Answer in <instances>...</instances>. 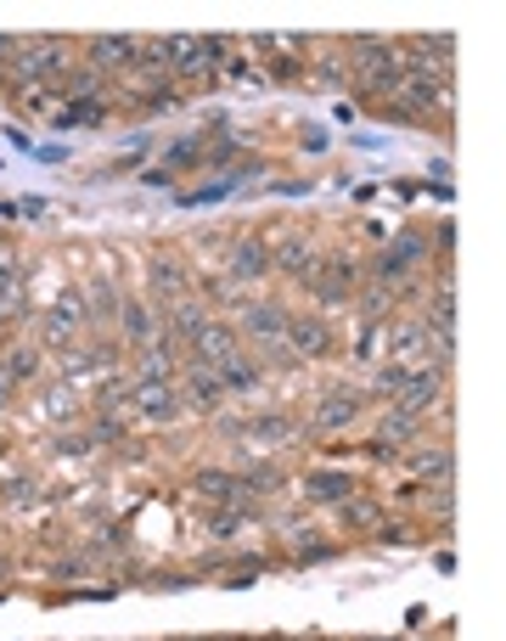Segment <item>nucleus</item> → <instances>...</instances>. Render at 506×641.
I'll use <instances>...</instances> for the list:
<instances>
[{
	"mask_svg": "<svg viewBox=\"0 0 506 641\" xmlns=\"http://www.w3.org/2000/svg\"><path fill=\"white\" fill-rule=\"evenodd\" d=\"M315 79H321V84H344L350 73H344V62H332V68H315Z\"/></svg>",
	"mask_w": 506,
	"mask_h": 641,
	"instance_id": "f704fd0d",
	"label": "nucleus"
},
{
	"mask_svg": "<svg viewBox=\"0 0 506 641\" xmlns=\"http://www.w3.org/2000/svg\"><path fill=\"white\" fill-rule=\"evenodd\" d=\"M113 327L124 332V343H130V349H152V343L163 338V321H158V310H152L146 299H124Z\"/></svg>",
	"mask_w": 506,
	"mask_h": 641,
	"instance_id": "4468645a",
	"label": "nucleus"
},
{
	"mask_svg": "<svg viewBox=\"0 0 506 641\" xmlns=\"http://www.w3.org/2000/svg\"><path fill=\"white\" fill-rule=\"evenodd\" d=\"M102 119H108V102H102V97H73V102H62V113H57V130L102 124Z\"/></svg>",
	"mask_w": 506,
	"mask_h": 641,
	"instance_id": "393cba45",
	"label": "nucleus"
},
{
	"mask_svg": "<svg viewBox=\"0 0 506 641\" xmlns=\"http://www.w3.org/2000/svg\"><path fill=\"white\" fill-rule=\"evenodd\" d=\"M186 163H203V141H175L169 147V169H186Z\"/></svg>",
	"mask_w": 506,
	"mask_h": 641,
	"instance_id": "2f4dec72",
	"label": "nucleus"
},
{
	"mask_svg": "<svg viewBox=\"0 0 506 641\" xmlns=\"http://www.w3.org/2000/svg\"><path fill=\"white\" fill-rule=\"evenodd\" d=\"M310 299L321 304V310H344V304H355V293H361V264H355V253H332V259H321L315 270H310Z\"/></svg>",
	"mask_w": 506,
	"mask_h": 641,
	"instance_id": "f03ea898",
	"label": "nucleus"
},
{
	"mask_svg": "<svg viewBox=\"0 0 506 641\" xmlns=\"http://www.w3.org/2000/svg\"><path fill=\"white\" fill-rule=\"evenodd\" d=\"M445 372L451 365H439V360H428V365H405V383L394 389V411H405V417H428L434 405H439V394H445Z\"/></svg>",
	"mask_w": 506,
	"mask_h": 641,
	"instance_id": "7ed1b4c3",
	"label": "nucleus"
},
{
	"mask_svg": "<svg viewBox=\"0 0 506 641\" xmlns=\"http://www.w3.org/2000/svg\"><path fill=\"white\" fill-rule=\"evenodd\" d=\"M192 495H203V501H214V507H247L242 479H236L231 468H203V473H192Z\"/></svg>",
	"mask_w": 506,
	"mask_h": 641,
	"instance_id": "dca6fc26",
	"label": "nucleus"
},
{
	"mask_svg": "<svg viewBox=\"0 0 506 641\" xmlns=\"http://www.w3.org/2000/svg\"><path fill=\"white\" fill-rule=\"evenodd\" d=\"M399 383H405V365H394V360L383 365V372H372V394H377V400H394Z\"/></svg>",
	"mask_w": 506,
	"mask_h": 641,
	"instance_id": "7c9ffc66",
	"label": "nucleus"
},
{
	"mask_svg": "<svg viewBox=\"0 0 506 641\" xmlns=\"http://www.w3.org/2000/svg\"><path fill=\"white\" fill-rule=\"evenodd\" d=\"M236 439H253V444H293L298 428L287 417H253V422H236Z\"/></svg>",
	"mask_w": 506,
	"mask_h": 641,
	"instance_id": "b1692460",
	"label": "nucleus"
},
{
	"mask_svg": "<svg viewBox=\"0 0 506 641\" xmlns=\"http://www.w3.org/2000/svg\"><path fill=\"white\" fill-rule=\"evenodd\" d=\"M0 57H12V62H18V40H0Z\"/></svg>",
	"mask_w": 506,
	"mask_h": 641,
	"instance_id": "4c0bfd02",
	"label": "nucleus"
},
{
	"mask_svg": "<svg viewBox=\"0 0 506 641\" xmlns=\"http://www.w3.org/2000/svg\"><path fill=\"white\" fill-rule=\"evenodd\" d=\"M192 293V270L175 259V253H152V264H146V304H175V299H186Z\"/></svg>",
	"mask_w": 506,
	"mask_h": 641,
	"instance_id": "423d86ee",
	"label": "nucleus"
},
{
	"mask_svg": "<svg viewBox=\"0 0 506 641\" xmlns=\"http://www.w3.org/2000/svg\"><path fill=\"white\" fill-rule=\"evenodd\" d=\"M434 349H439V338L428 332V321H422V316H411V321L394 327V365H428ZM439 365H451V360L439 354Z\"/></svg>",
	"mask_w": 506,
	"mask_h": 641,
	"instance_id": "9b49d317",
	"label": "nucleus"
},
{
	"mask_svg": "<svg viewBox=\"0 0 506 641\" xmlns=\"http://www.w3.org/2000/svg\"><path fill=\"white\" fill-rule=\"evenodd\" d=\"M265 277H271V242H260V237H236L231 253H225V282L253 288V282H265Z\"/></svg>",
	"mask_w": 506,
	"mask_h": 641,
	"instance_id": "6e6552de",
	"label": "nucleus"
},
{
	"mask_svg": "<svg viewBox=\"0 0 506 641\" xmlns=\"http://www.w3.org/2000/svg\"><path fill=\"white\" fill-rule=\"evenodd\" d=\"M236 354H242V332H236L231 321H214V316H209V321L198 327V338L186 343V360H192V365H209V372H220V365L236 360Z\"/></svg>",
	"mask_w": 506,
	"mask_h": 641,
	"instance_id": "20e7f679",
	"label": "nucleus"
},
{
	"mask_svg": "<svg viewBox=\"0 0 506 641\" xmlns=\"http://www.w3.org/2000/svg\"><path fill=\"white\" fill-rule=\"evenodd\" d=\"M236 332H247L253 343H282V338H287V304H276V299L242 304V321H236Z\"/></svg>",
	"mask_w": 506,
	"mask_h": 641,
	"instance_id": "ddd939ff",
	"label": "nucleus"
},
{
	"mask_svg": "<svg viewBox=\"0 0 506 641\" xmlns=\"http://www.w3.org/2000/svg\"><path fill=\"white\" fill-rule=\"evenodd\" d=\"M350 51H355V62L344 68V73H355V84H361V97L366 102H388L394 97V84H399V46L394 40H372V34H361V40H350Z\"/></svg>",
	"mask_w": 506,
	"mask_h": 641,
	"instance_id": "f257e3e1",
	"label": "nucleus"
},
{
	"mask_svg": "<svg viewBox=\"0 0 506 641\" xmlns=\"http://www.w3.org/2000/svg\"><path fill=\"white\" fill-rule=\"evenodd\" d=\"M84 57H91L97 73H124V68H135L141 40H124V34H113V40H91V46H84Z\"/></svg>",
	"mask_w": 506,
	"mask_h": 641,
	"instance_id": "a211bd4d",
	"label": "nucleus"
},
{
	"mask_svg": "<svg viewBox=\"0 0 506 641\" xmlns=\"http://www.w3.org/2000/svg\"><path fill=\"white\" fill-rule=\"evenodd\" d=\"M304 495L310 501H321V507H344L350 495H355V479L350 473H326V468H315V473H304Z\"/></svg>",
	"mask_w": 506,
	"mask_h": 641,
	"instance_id": "6ab92c4d",
	"label": "nucleus"
},
{
	"mask_svg": "<svg viewBox=\"0 0 506 641\" xmlns=\"http://www.w3.org/2000/svg\"><path fill=\"white\" fill-rule=\"evenodd\" d=\"M175 383H181V389H175V394H181V405H192V411H209V405H220V400H225V389H220V378L209 372V365H192V360H186Z\"/></svg>",
	"mask_w": 506,
	"mask_h": 641,
	"instance_id": "2eb2a0df",
	"label": "nucleus"
},
{
	"mask_svg": "<svg viewBox=\"0 0 506 641\" xmlns=\"http://www.w3.org/2000/svg\"><path fill=\"white\" fill-rule=\"evenodd\" d=\"M260 512H247V507H214L209 518H203V529L214 534V540H231V534H242V523H253Z\"/></svg>",
	"mask_w": 506,
	"mask_h": 641,
	"instance_id": "bb28decb",
	"label": "nucleus"
},
{
	"mask_svg": "<svg viewBox=\"0 0 506 641\" xmlns=\"http://www.w3.org/2000/svg\"><path fill=\"white\" fill-rule=\"evenodd\" d=\"M79 574H84V563H79V558H73V563H57V569H51V580H79Z\"/></svg>",
	"mask_w": 506,
	"mask_h": 641,
	"instance_id": "c9c22d12",
	"label": "nucleus"
},
{
	"mask_svg": "<svg viewBox=\"0 0 506 641\" xmlns=\"http://www.w3.org/2000/svg\"><path fill=\"white\" fill-rule=\"evenodd\" d=\"M7 580H12V558H7V552H0V585H7Z\"/></svg>",
	"mask_w": 506,
	"mask_h": 641,
	"instance_id": "e433bc0d",
	"label": "nucleus"
},
{
	"mask_svg": "<svg viewBox=\"0 0 506 641\" xmlns=\"http://www.w3.org/2000/svg\"><path fill=\"white\" fill-rule=\"evenodd\" d=\"M315 264H321V248H315L310 231H287V237L271 242V270H282V277L310 282V270H315Z\"/></svg>",
	"mask_w": 506,
	"mask_h": 641,
	"instance_id": "0eeeda50",
	"label": "nucleus"
},
{
	"mask_svg": "<svg viewBox=\"0 0 506 641\" xmlns=\"http://www.w3.org/2000/svg\"><path fill=\"white\" fill-rule=\"evenodd\" d=\"M405 473L422 479V484H451V444H411L405 450Z\"/></svg>",
	"mask_w": 506,
	"mask_h": 641,
	"instance_id": "f3484780",
	"label": "nucleus"
},
{
	"mask_svg": "<svg viewBox=\"0 0 506 641\" xmlns=\"http://www.w3.org/2000/svg\"><path fill=\"white\" fill-rule=\"evenodd\" d=\"M287 349L298 360H326L337 349V332L326 316H287Z\"/></svg>",
	"mask_w": 506,
	"mask_h": 641,
	"instance_id": "1a4fd4ad",
	"label": "nucleus"
},
{
	"mask_svg": "<svg viewBox=\"0 0 506 641\" xmlns=\"http://www.w3.org/2000/svg\"><path fill=\"white\" fill-rule=\"evenodd\" d=\"M422 439V417H405V411H394L388 405V417L377 422V439H372V450H399V444H416Z\"/></svg>",
	"mask_w": 506,
	"mask_h": 641,
	"instance_id": "aec40b11",
	"label": "nucleus"
},
{
	"mask_svg": "<svg viewBox=\"0 0 506 641\" xmlns=\"http://www.w3.org/2000/svg\"><path fill=\"white\" fill-rule=\"evenodd\" d=\"M214 378H220V389H225V394H253V389L265 383V365L253 360V354H236V360H225V365H220Z\"/></svg>",
	"mask_w": 506,
	"mask_h": 641,
	"instance_id": "412c9836",
	"label": "nucleus"
},
{
	"mask_svg": "<svg viewBox=\"0 0 506 641\" xmlns=\"http://www.w3.org/2000/svg\"><path fill=\"white\" fill-rule=\"evenodd\" d=\"M45 411L62 417V422H73V417H79V394H73L68 383H51V389H45Z\"/></svg>",
	"mask_w": 506,
	"mask_h": 641,
	"instance_id": "c85d7f7f",
	"label": "nucleus"
},
{
	"mask_svg": "<svg viewBox=\"0 0 506 641\" xmlns=\"http://www.w3.org/2000/svg\"><path fill=\"white\" fill-rule=\"evenodd\" d=\"M361 411H366V394L337 383L332 394H321V400H315V411H310V433H315V439H326V433H344L350 422H361Z\"/></svg>",
	"mask_w": 506,
	"mask_h": 641,
	"instance_id": "39448f33",
	"label": "nucleus"
},
{
	"mask_svg": "<svg viewBox=\"0 0 506 641\" xmlns=\"http://www.w3.org/2000/svg\"><path fill=\"white\" fill-rule=\"evenodd\" d=\"M0 378H7L12 389L34 383V378H40V343H18V349H7V360H0Z\"/></svg>",
	"mask_w": 506,
	"mask_h": 641,
	"instance_id": "5701e85b",
	"label": "nucleus"
},
{
	"mask_svg": "<svg viewBox=\"0 0 506 641\" xmlns=\"http://www.w3.org/2000/svg\"><path fill=\"white\" fill-rule=\"evenodd\" d=\"M130 411H135L141 422H175V417H181V394H175V383H146V378H135V383H130Z\"/></svg>",
	"mask_w": 506,
	"mask_h": 641,
	"instance_id": "9d476101",
	"label": "nucleus"
},
{
	"mask_svg": "<svg viewBox=\"0 0 506 641\" xmlns=\"http://www.w3.org/2000/svg\"><path fill=\"white\" fill-rule=\"evenodd\" d=\"M84 439H91V444H119V439H124V422L102 411V417H91V433H84Z\"/></svg>",
	"mask_w": 506,
	"mask_h": 641,
	"instance_id": "c756f323",
	"label": "nucleus"
},
{
	"mask_svg": "<svg viewBox=\"0 0 506 641\" xmlns=\"http://www.w3.org/2000/svg\"><path fill=\"white\" fill-rule=\"evenodd\" d=\"M12 394H18V389H12V383H7V378H0V405H7V400H12Z\"/></svg>",
	"mask_w": 506,
	"mask_h": 641,
	"instance_id": "58836bf2",
	"label": "nucleus"
},
{
	"mask_svg": "<svg viewBox=\"0 0 506 641\" xmlns=\"http://www.w3.org/2000/svg\"><path fill=\"white\" fill-rule=\"evenodd\" d=\"M119 304H124V293L113 282H91V288H84V321H91V327L119 321Z\"/></svg>",
	"mask_w": 506,
	"mask_h": 641,
	"instance_id": "4be33fe9",
	"label": "nucleus"
},
{
	"mask_svg": "<svg viewBox=\"0 0 506 641\" xmlns=\"http://www.w3.org/2000/svg\"><path fill=\"white\" fill-rule=\"evenodd\" d=\"M158 51H163L169 73H175L181 84H209L214 79V68L203 57V40H158Z\"/></svg>",
	"mask_w": 506,
	"mask_h": 641,
	"instance_id": "f8f14e48",
	"label": "nucleus"
},
{
	"mask_svg": "<svg viewBox=\"0 0 506 641\" xmlns=\"http://www.w3.org/2000/svg\"><path fill=\"white\" fill-rule=\"evenodd\" d=\"M271 73H276V79H304V62H298V46H293V51H287V57H282V62L271 68Z\"/></svg>",
	"mask_w": 506,
	"mask_h": 641,
	"instance_id": "72a5a7b5",
	"label": "nucleus"
},
{
	"mask_svg": "<svg viewBox=\"0 0 506 641\" xmlns=\"http://www.w3.org/2000/svg\"><path fill=\"white\" fill-rule=\"evenodd\" d=\"M242 479V495H276L282 484H287V473L276 468V462H253L247 473H236Z\"/></svg>",
	"mask_w": 506,
	"mask_h": 641,
	"instance_id": "a878e982",
	"label": "nucleus"
},
{
	"mask_svg": "<svg viewBox=\"0 0 506 641\" xmlns=\"http://www.w3.org/2000/svg\"><path fill=\"white\" fill-rule=\"evenodd\" d=\"M355 299H361V310H366V316H388V304H394V293H388V288H366V293H355Z\"/></svg>",
	"mask_w": 506,
	"mask_h": 641,
	"instance_id": "473e14b6",
	"label": "nucleus"
},
{
	"mask_svg": "<svg viewBox=\"0 0 506 641\" xmlns=\"http://www.w3.org/2000/svg\"><path fill=\"white\" fill-rule=\"evenodd\" d=\"M337 518H344V529H361V534H366V529H377V523H383V507H377V501H366V495H350L344 507H337Z\"/></svg>",
	"mask_w": 506,
	"mask_h": 641,
	"instance_id": "cd10ccee",
	"label": "nucleus"
}]
</instances>
